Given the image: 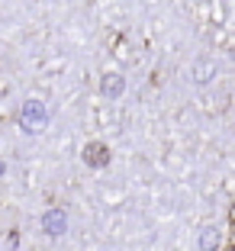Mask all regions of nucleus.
I'll list each match as a JSON object with an SVG mask.
<instances>
[{"instance_id": "1", "label": "nucleus", "mask_w": 235, "mask_h": 251, "mask_svg": "<svg viewBox=\"0 0 235 251\" xmlns=\"http://www.w3.org/2000/svg\"><path fill=\"white\" fill-rule=\"evenodd\" d=\"M45 126H49V110H45V103H39V100H26L20 110V129L23 132H42Z\"/></svg>"}, {"instance_id": "2", "label": "nucleus", "mask_w": 235, "mask_h": 251, "mask_svg": "<svg viewBox=\"0 0 235 251\" xmlns=\"http://www.w3.org/2000/svg\"><path fill=\"white\" fill-rule=\"evenodd\" d=\"M42 229L49 238H61L68 232V213L65 209H49V213H42Z\"/></svg>"}, {"instance_id": "3", "label": "nucleus", "mask_w": 235, "mask_h": 251, "mask_svg": "<svg viewBox=\"0 0 235 251\" xmlns=\"http://www.w3.org/2000/svg\"><path fill=\"white\" fill-rule=\"evenodd\" d=\"M84 158H87L90 168H103V164H106V148L103 145H87L84 148Z\"/></svg>"}, {"instance_id": "4", "label": "nucleus", "mask_w": 235, "mask_h": 251, "mask_svg": "<svg viewBox=\"0 0 235 251\" xmlns=\"http://www.w3.org/2000/svg\"><path fill=\"white\" fill-rule=\"evenodd\" d=\"M103 94H110V97L123 94V77H119V74H106V81H103Z\"/></svg>"}, {"instance_id": "5", "label": "nucleus", "mask_w": 235, "mask_h": 251, "mask_svg": "<svg viewBox=\"0 0 235 251\" xmlns=\"http://www.w3.org/2000/svg\"><path fill=\"white\" fill-rule=\"evenodd\" d=\"M3 171H7V168H3V161H0V174H3Z\"/></svg>"}]
</instances>
